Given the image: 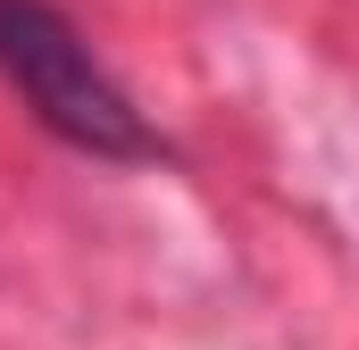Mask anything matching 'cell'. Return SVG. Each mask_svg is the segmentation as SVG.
I'll use <instances>...</instances> for the list:
<instances>
[{"label":"cell","mask_w":359,"mask_h":350,"mask_svg":"<svg viewBox=\"0 0 359 350\" xmlns=\"http://www.w3.org/2000/svg\"><path fill=\"white\" fill-rule=\"evenodd\" d=\"M0 76L25 92V108L84 159H159V134L142 125V108L117 92V76L84 50V34L50 8V0H0Z\"/></svg>","instance_id":"6da1fadb"}]
</instances>
